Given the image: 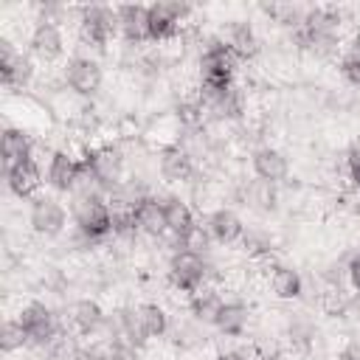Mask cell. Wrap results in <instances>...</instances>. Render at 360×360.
I'll return each mask as SVG.
<instances>
[{"label":"cell","mask_w":360,"mask_h":360,"mask_svg":"<svg viewBox=\"0 0 360 360\" xmlns=\"http://www.w3.org/2000/svg\"><path fill=\"white\" fill-rule=\"evenodd\" d=\"M346 281H349V287L360 295V253H354V256L346 262Z\"/></svg>","instance_id":"obj_33"},{"label":"cell","mask_w":360,"mask_h":360,"mask_svg":"<svg viewBox=\"0 0 360 360\" xmlns=\"http://www.w3.org/2000/svg\"><path fill=\"white\" fill-rule=\"evenodd\" d=\"M115 20H118V37L127 45H143L149 42V6H115Z\"/></svg>","instance_id":"obj_13"},{"label":"cell","mask_w":360,"mask_h":360,"mask_svg":"<svg viewBox=\"0 0 360 360\" xmlns=\"http://www.w3.org/2000/svg\"><path fill=\"white\" fill-rule=\"evenodd\" d=\"M248 323H250V309L248 304L242 301H225L217 321H214V329L222 335V338H242L248 332Z\"/></svg>","instance_id":"obj_22"},{"label":"cell","mask_w":360,"mask_h":360,"mask_svg":"<svg viewBox=\"0 0 360 360\" xmlns=\"http://www.w3.org/2000/svg\"><path fill=\"white\" fill-rule=\"evenodd\" d=\"M82 169V158H76L68 149H53L48 155V166H45V183L56 191V194H70L73 183L79 177Z\"/></svg>","instance_id":"obj_12"},{"label":"cell","mask_w":360,"mask_h":360,"mask_svg":"<svg viewBox=\"0 0 360 360\" xmlns=\"http://www.w3.org/2000/svg\"><path fill=\"white\" fill-rule=\"evenodd\" d=\"M222 39H225V45L239 56V62L253 59V56L259 53V37H256L253 25L245 22V20H233V22H228Z\"/></svg>","instance_id":"obj_21"},{"label":"cell","mask_w":360,"mask_h":360,"mask_svg":"<svg viewBox=\"0 0 360 360\" xmlns=\"http://www.w3.org/2000/svg\"><path fill=\"white\" fill-rule=\"evenodd\" d=\"M200 90H231L236 87V70H239V56L225 45V39H211L200 51Z\"/></svg>","instance_id":"obj_1"},{"label":"cell","mask_w":360,"mask_h":360,"mask_svg":"<svg viewBox=\"0 0 360 360\" xmlns=\"http://www.w3.org/2000/svg\"><path fill=\"white\" fill-rule=\"evenodd\" d=\"M211 264L205 262V256H197V253H188V250H174L169 256V284L183 292V295H194L197 290L205 287V281L211 278Z\"/></svg>","instance_id":"obj_3"},{"label":"cell","mask_w":360,"mask_h":360,"mask_svg":"<svg viewBox=\"0 0 360 360\" xmlns=\"http://www.w3.org/2000/svg\"><path fill=\"white\" fill-rule=\"evenodd\" d=\"M135 312H138V321H141V329L146 335V340H160L172 332V321H169V312L158 304V301H143V304H135Z\"/></svg>","instance_id":"obj_26"},{"label":"cell","mask_w":360,"mask_h":360,"mask_svg":"<svg viewBox=\"0 0 360 360\" xmlns=\"http://www.w3.org/2000/svg\"><path fill=\"white\" fill-rule=\"evenodd\" d=\"M338 70L349 84L360 87V34H352V39L343 42V51L338 56Z\"/></svg>","instance_id":"obj_28"},{"label":"cell","mask_w":360,"mask_h":360,"mask_svg":"<svg viewBox=\"0 0 360 360\" xmlns=\"http://www.w3.org/2000/svg\"><path fill=\"white\" fill-rule=\"evenodd\" d=\"M214 360H250V352H245V349H225Z\"/></svg>","instance_id":"obj_36"},{"label":"cell","mask_w":360,"mask_h":360,"mask_svg":"<svg viewBox=\"0 0 360 360\" xmlns=\"http://www.w3.org/2000/svg\"><path fill=\"white\" fill-rule=\"evenodd\" d=\"M28 225L39 236H59L68 228V208L53 194H37L28 205Z\"/></svg>","instance_id":"obj_7"},{"label":"cell","mask_w":360,"mask_h":360,"mask_svg":"<svg viewBox=\"0 0 360 360\" xmlns=\"http://www.w3.org/2000/svg\"><path fill=\"white\" fill-rule=\"evenodd\" d=\"M222 304H225V298L219 295V290L202 287L194 295H188V315H191V321H197L202 326H214Z\"/></svg>","instance_id":"obj_24"},{"label":"cell","mask_w":360,"mask_h":360,"mask_svg":"<svg viewBox=\"0 0 360 360\" xmlns=\"http://www.w3.org/2000/svg\"><path fill=\"white\" fill-rule=\"evenodd\" d=\"M202 225L208 228L214 245H222V248L236 245V242H242V236H245V222H242V217H239L236 211L225 208V205H222V208H214V211L205 217Z\"/></svg>","instance_id":"obj_16"},{"label":"cell","mask_w":360,"mask_h":360,"mask_svg":"<svg viewBox=\"0 0 360 360\" xmlns=\"http://www.w3.org/2000/svg\"><path fill=\"white\" fill-rule=\"evenodd\" d=\"M188 3H152L149 6V42H172L180 34V25L191 17Z\"/></svg>","instance_id":"obj_8"},{"label":"cell","mask_w":360,"mask_h":360,"mask_svg":"<svg viewBox=\"0 0 360 360\" xmlns=\"http://www.w3.org/2000/svg\"><path fill=\"white\" fill-rule=\"evenodd\" d=\"M34 56L14 48L11 39H0V82L6 90H22L34 82Z\"/></svg>","instance_id":"obj_9"},{"label":"cell","mask_w":360,"mask_h":360,"mask_svg":"<svg viewBox=\"0 0 360 360\" xmlns=\"http://www.w3.org/2000/svg\"><path fill=\"white\" fill-rule=\"evenodd\" d=\"M79 352V343L73 338V332L68 326H62L45 346H42V354L45 360H73V354Z\"/></svg>","instance_id":"obj_29"},{"label":"cell","mask_w":360,"mask_h":360,"mask_svg":"<svg viewBox=\"0 0 360 360\" xmlns=\"http://www.w3.org/2000/svg\"><path fill=\"white\" fill-rule=\"evenodd\" d=\"M340 357H346V360H360V332L346 338V343H343V349H340Z\"/></svg>","instance_id":"obj_34"},{"label":"cell","mask_w":360,"mask_h":360,"mask_svg":"<svg viewBox=\"0 0 360 360\" xmlns=\"http://www.w3.org/2000/svg\"><path fill=\"white\" fill-rule=\"evenodd\" d=\"M250 169H253V177L281 186L287 180V174H290V160L276 146H259L250 155Z\"/></svg>","instance_id":"obj_14"},{"label":"cell","mask_w":360,"mask_h":360,"mask_svg":"<svg viewBox=\"0 0 360 360\" xmlns=\"http://www.w3.org/2000/svg\"><path fill=\"white\" fill-rule=\"evenodd\" d=\"M346 166H360V135L346 149Z\"/></svg>","instance_id":"obj_35"},{"label":"cell","mask_w":360,"mask_h":360,"mask_svg":"<svg viewBox=\"0 0 360 360\" xmlns=\"http://www.w3.org/2000/svg\"><path fill=\"white\" fill-rule=\"evenodd\" d=\"M28 53L34 59L45 62V65L59 62L65 56V34H62V25L37 20V25L31 28V37H28Z\"/></svg>","instance_id":"obj_11"},{"label":"cell","mask_w":360,"mask_h":360,"mask_svg":"<svg viewBox=\"0 0 360 360\" xmlns=\"http://www.w3.org/2000/svg\"><path fill=\"white\" fill-rule=\"evenodd\" d=\"M25 346H28V335H25L22 323H20L17 318H6L3 332H0V349H3V354L22 352Z\"/></svg>","instance_id":"obj_32"},{"label":"cell","mask_w":360,"mask_h":360,"mask_svg":"<svg viewBox=\"0 0 360 360\" xmlns=\"http://www.w3.org/2000/svg\"><path fill=\"white\" fill-rule=\"evenodd\" d=\"M270 290L278 301H298L304 295V278L290 264H273L270 267Z\"/></svg>","instance_id":"obj_23"},{"label":"cell","mask_w":360,"mask_h":360,"mask_svg":"<svg viewBox=\"0 0 360 360\" xmlns=\"http://www.w3.org/2000/svg\"><path fill=\"white\" fill-rule=\"evenodd\" d=\"M70 219L76 225V236L87 248L112 236V211L107 197H76L70 202Z\"/></svg>","instance_id":"obj_2"},{"label":"cell","mask_w":360,"mask_h":360,"mask_svg":"<svg viewBox=\"0 0 360 360\" xmlns=\"http://www.w3.org/2000/svg\"><path fill=\"white\" fill-rule=\"evenodd\" d=\"M259 360H284V357H281L278 352H262V354H259Z\"/></svg>","instance_id":"obj_39"},{"label":"cell","mask_w":360,"mask_h":360,"mask_svg":"<svg viewBox=\"0 0 360 360\" xmlns=\"http://www.w3.org/2000/svg\"><path fill=\"white\" fill-rule=\"evenodd\" d=\"M177 245H180V250H188V253H197V256H208L214 239H211L208 228H205L202 222H197V225H191V228L177 239Z\"/></svg>","instance_id":"obj_30"},{"label":"cell","mask_w":360,"mask_h":360,"mask_svg":"<svg viewBox=\"0 0 360 360\" xmlns=\"http://www.w3.org/2000/svg\"><path fill=\"white\" fill-rule=\"evenodd\" d=\"M0 152H3V169H8L14 163L34 158V141L22 127H6L3 141H0Z\"/></svg>","instance_id":"obj_19"},{"label":"cell","mask_w":360,"mask_h":360,"mask_svg":"<svg viewBox=\"0 0 360 360\" xmlns=\"http://www.w3.org/2000/svg\"><path fill=\"white\" fill-rule=\"evenodd\" d=\"M82 160L96 174V180L104 186V191H112L124 180V152L112 143H101V146L87 149L82 155Z\"/></svg>","instance_id":"obj_10"},{"label":"cell","mask_w":360,"mask_h":360,"mask_svg":"<svg viewBox=\"0 0 360 360\" xmlns=\"http://www.w3.org/2000/svg\"><path fill=\"white\" fill-rule=\"evenodd\" d=\"M158 172L166 183H188L194 177V158L180 143H169L158 155Z\"/></svg>","instance_id":"obj_17"},{"label":"cell","mask_w":360,"mask_h":360,"mask_svg":"<svg viewBox=\"0 0 360 360\" xmlns=\"http://www.w3.org/2000/svg\"><path fill=\"white\" fill-rule=\"evenodd\" d=\"M346 174H349V183H352V188L360 194V166H346Z\"/></svg>","instance_id":"obj_37"},{"label":"cell","mask_w":360,"mask_h":360,"mask_svg":"<svg viewBox=\"0 0 360 360\" xmlns=\"http://www.w3.org/2000/svg\"><path fill=\"white\" fill-rule=\"evenodd\" d=\"M79 39L82 45H90L96 51H104L110 45V39L118 34V20H115V8L110 6H82L79 11Z\"/></svg>","instance_id":"obj_4"},{"label":"cell","mask_w":360,"mask_h":360,"mask_svg":"<svg viewBox=\"0 0 360 360\" xmlns=\"http://www.w3.org/2000/svg\"><path fill=\"white\" fill-rule=\"evenodd\" d=\"M73 360H98V354L90 346H79V352L73 354Z\"/></svg>","instance_id":"obj_38"},{"label":"cell","mask_w":360,"mask_h":360,"mask_svg":"<svg viewBox=\"0 0 360 360\" xmlns=\"http://www.w3.org/2000/svg\"><path fill=\"white\" fill-rule=\"evenodd\" d=\"M62 79L65 84L79 96V98H90L101 90V82H104V70L98 65L96 56L90 53H73L65 68H62Z\"/></svg>","instance_id":"obj_6"},{"label":"cell","mask_w":360,"mask_h":360,"mask_svg":"<svg viewBox=\"0 0 360 360\" xmlns=\"http://www.w3.org/2000/svg\"><path fill=\"white\" fill-rule=\"evenodd\" d=\"M338 360H346V357H340V354H338Z\"/></svg>","instance_id":"obj_40"},{"label":"cell","mask_w":360,"mask_h":360,"mask_svg":"<svg viewBox=\"0 0 360 360\" xmlns=\"http://www.w3.org/2000/svg\"><path fill=\"white\" fill-rule=\"evenodd\" d=\"M172 335H174V346H177L180 352H194V349H200V346L205 343L202 323H197V321L177 323V326L172 329Z\"/></svg>","instance_id":"obj_31"},{"label":"cell","mask_w":360,"mask_h":360,"mask_svg":"<svg viewBox=\"0 0 360 360\" xmlns=\"http://www.w3.org/2000/svg\"><path fill=\"white\" fill-rule=\"evenodd\" d=\"M242 200L248 208L259 211V214H270L278 208V186L276 183H267V180H248L245 188H242Z\"/></svg>","instance_id":"obj_27"},{"label":"cell","mask_w":360,"mask_h":360,"mask_svg":"<svg viewBox=\"0 0 360 360\" xmlns=\"http://www.w3.org/2000/svg\"><path fill=\"white\" fill-rule=\"evenodd\" d=\"M163 217H166V233L174 236V239H180L191 225H197L191 205L177 194L163 197Z\"/></svg>","instance_id":"obj_25"},{"label":"cell","mask_w":360,"mask_h":360,"mask_svg":"<svg viewBox=\"0 0 360 360\" xmlns=\"http://www.w3.org/2000/svg\"><path fill=\"white\" fill-rule=\"evenodd\" d=\"M132 219H135V228L138 233L143 236H152V239H160L166 233V217H163V197H143L135 208H132Z\"/></svg>","instance_id":"obj_18"},{"label":"cell","mask_w":360,"mask_h":360,"mask_svg":"<svg viewBox=\"0 0 360 360\" xmlns=\"http://www.w3.org/2000/svg\"><path fill=\"white\" fill-rule=\"evenodd\" d=\"M3 174H6L8 191L14 197H20V200H34L37 191H39V186H42V169H39L37 158L22 160V163H14V166L3 169Z\"/></svg>","instance_id":"obj_15"},{"label":"cell","mask_w":360,"mask_h":360,"mask_svg":"<svg viewBox=\"0 0 360 360\" xmlns=\"http://www.w3.org/2000/svg\"><path fill=\"white\" fill-rule=\"evenodd\" d=\"M104 318H107V312L101 309V304L96 298H79L70 307V326L79 335H96V332H101Z\"/></svg>","instance_id":"obj_20"},{"label":"cell","mask_w":360,"mask_h":360,"mask_svg":"<svg viewBox=\"0 0 360 360\" xmlns=\"http://www.w3.org/2000/svg\"><path fill=\"white\" fill-rule=\"evenodd\" d=\"M14 318L22 323V329H25V335H28V346H34V349H42V346L65 326V323L59 321V315H53V309H51L48 304H42V301H28V304H22Z\"/></svg>","instance_id":"obj_5"}]
</instances>
